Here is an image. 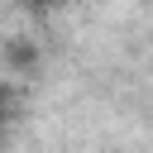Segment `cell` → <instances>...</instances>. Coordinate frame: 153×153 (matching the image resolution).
Wrapping results in <instances>:
<instances>
[{"label": "cell", "mask_w": 153, "mask_h": 153, "mask_svg": "<svg viewBox=\"0 0 153 153\" xmlns=\"http://www.w3.org/2000/svg\"><path fill=\"white\" fill-rule=\"evenodd\" d=\"M29 5H53V0H29Z\"/></svg>", "instance_id": "obj_1"}]
</instances>
